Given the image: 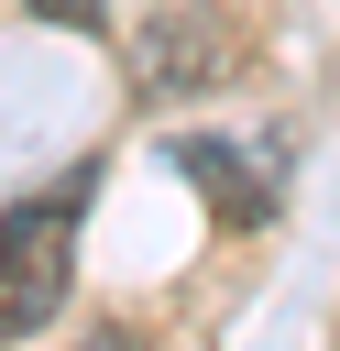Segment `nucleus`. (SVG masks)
Masks as SVG:
<instances>
[{"label":"nucleus","mask_w":340,"mask_h":351,"mask_svg":"<svg viewBox=\"0 0 340 351\" xmlns=\"http://www.w3.org/2000/svg\"><path fill=\"white\" fill-rule=\"evenodd\" d=\"M208 77H219V22H208V11H165V22L143 33V88L175 99V88H208Z\"/></svg>","instance_id":"f03ea898"},{"label":"nucleus","mask_w":340,"mask_h":351,"mask_svg":"<svg viewBox=\"0 0 340 351\" xmlns=\"http://www.w3.org/2000/svg\"><path fill=\"white\" fill-rule=\"evenodd\" d=\"M77 296V197H22L0 208V351L55 329V307Z\"/></svg>","instance_id":"f257e3e1"},{"label":"nucleus","mask_w":340,"mask_h":351,"mask_svg":"<svg viewBox=\"0 0 340 351\" xmlns=\"http://www.w3.org/2000/svg\"><path fill=\"white\" fill-rule=\"evenodd\" d=\"M175 165H186V176H197V186H208L219 208H241V219H263V208H274V186H263V176H241L252 154H230V143H186Z\"/></svg>","instance_id":"7ed1b4c3"},{"label":"nucleus","mask_w":340,"mask_h":351,"mask_svg":"<svg viewBox=\"0 0 340 351\" xmlns=\"http://www.w3.org/2000/svg\"><path fill=\"white\" fill-rule=\"evenodd\" d=\"M44 22H66V33H110V0H33Z\"/></svg>","instance_id":"20e7f679"}]
</instances>
